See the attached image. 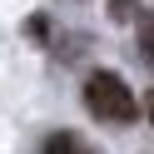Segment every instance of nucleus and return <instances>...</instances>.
Returning <instances> with one entry per match:
<instances>
[{
	"instance_id": "nucleus-1",
	"label": "nucleus",
	"mask_w": 154,
	"mask_h": 154,
	"mask_svg": "<svg viewBox=\"0 0 154 154\" xmlns=\"http://www.w3.org/2000/svg\"><path fill=\"white\" fill-rule=\"evenodd\" d=\"M85 109H90L94 119H104V124H134L139 100L129 94V85L114 70H94L90 80H85Z\"/></svg>"
},
{
	"instance_id": "nucleus-2",
	"label": "nucleus",
	"mask_w": 154,
	"mask_h": 154,
	"mask_svg": "<svg viewBox=\"0 0 154 154\" xmlns=\"http://www.w3.org/2000/svg\"><path fill=\"white\" fill-rule=\"evenodd\" d=\"M40 154H94V144H85L80 134H70V129H60V134H45V144H40Z\"/></svg>"
},
{
	"instance_id": "nucleus-3",
	"label": "nucleus",
	"mask_w": 154,
	"mask_h": 154,
	"mask_svg": "<svg viewBox=\"0 0 154 154\" xmlns=\"http://www.w3.org/2000/svg\"><path fill=\"white\" fill-rule=\"evenodd\" d=\"M139 60L154 70V15H144V20H139Z\"/></svg>"
},
{
	"instance_id": "nucleus-4",
	"label": "nucleus",
	"mask_w": 154,
	"mask_h": 154,
	"mask_svg": "<svg viewBox=\"0 0 154 154\" xmlns=\"http://www.w3.org/2000/svg\"><path fill=\"white\" fill-rule=\"evenodd\" d=\"M134 15H139V0H109V20H134Z\"/></svg>"
},
{
	"instance_id": "nucleus-5",
	"label": "nucleus",
	"mask_w": 154,
	"mask_h": 154,
	"mask_svg": "<svg viewBox=\"0 0 154 154\" xmlns=\"http://www.w3.org/2000/svg\"><path fill=\"white\" fill-rule=\"evenodd\" d=\"M25 35H35V40H50V20H45V15H30V20H25Z\"/></svg>"
},
{
	"instance_id": "nucleus-6",
	"label": "nucleus",
	"mask_w": 154,
	"mask_h": 154,
	"mask_svg": "<svg viewBox=\"0 0 154 154\" xmlns=\"http://www.w3.org/2000/svg\"><path fill=\"white\" fill-rule=\"evenodd\" d=\"M144 114H149V124H154V90H149V100H144Z\"/></svg>"
}]
</instances>
